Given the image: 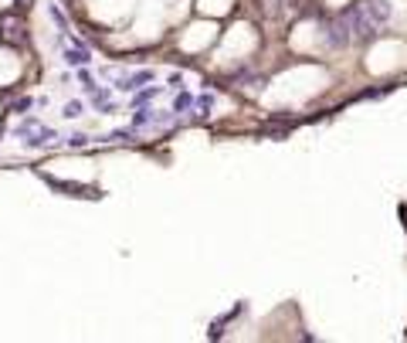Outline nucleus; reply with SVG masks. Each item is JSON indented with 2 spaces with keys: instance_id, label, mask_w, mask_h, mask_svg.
<instances>
[{
  "instance_id": "1",
  "label": "nucleus",
  "mask_w": 407,
  "mask_h": 343,
  "mask_svg": "<svg viewBox=\"0 0 407 343\" xmlns=\"http://www.w3.org/2000/svg\"><path fill=\"white\" fill-rule=\"evenodd\" d=\"M343 17H346V24H350V35H353V38H360V41H373V38L380 35V24L366 14L364 3H353Z\"/></svg>"
},
{
  "instance_id": "9",
  "label": "nucleus",
  "mask_w": 407,
  "mask_h": 343,
  "mask_svg": "<svg viewBox=\"0 0 407 343\" xmlns=\"http://www.w3.org/2000/svg\"><path fill=\"white\" fill-rule=\"evenodd\" d=\"M190 106H194V99H190V95L183 92V95H180V99L173 102V112H183V109H190Z\"/></svg>"
},
{
  "instance_id": "7",
  "label": "nucleus",
  "mask_w": 407,
  "mask_h": 343,
  "mask_svg": "<svg viewBox=\"0 0 407 343\" xmlns=\"http://www.w3.org/2000/svg\"><path fill=\"white\" fill-rule=\"evenodd\" d=\"M61 116H65V119H79V116H81V102H79V99H72V102H65V109H61Z\"/></svg>"
},
{
  "instance_id": "11",
  "label": "nucleus",
  "mask_w": 407,
  "mask_h": 343,
  "mask_svg": "<svg viewBox=\"0 0 407 343\" xmlns=\"http://www.w3.org/2000/svg\"><path fill=\"white\" fill-rule=\"evenodd\" d=\"M51 17H54V24H58L61 31H68V24H65V17H61V10H58V7H51Z\"/></svg>"
},
{
  "instance_id": "10",
  "label": "nucleus",
  "mask_w": 407,
  "mask_h": 343,
  "mask_svg": "<svg viewBox=\"0 0 407 343\" xmlns=\"http://www.w3.org/2000/svg\"><path fill=\"white\" fill-rule=\"evenodd\" d=\"M210 106H214V95H201V99H197V109H201L204 116L210 112Z\"/></svg>"
},
{
  "instance_id": "8",
  "label": "nucleus",
  "mask_w": 407,
  "mask_h": 343,
  "mask_svg": "<svg viewBox=\"0 0 407 343\" xmlns=\"http://www.w3.org/2000/svg\"><path fill=\"white\" fill-rule=\"evenodd\" d=\"M157 95H160V88H143V92L136 95V106H143V102H153Z\"/></svg>"
},
{
  "instance_id": "6",
  "label": "nucleus",
  "mask_w": 407,
  "mask_h": 343,
  "mask_svg": "<svg viewBox=\"0 0 407 343\" xmlns=\"http://www.w3.org/2000/svg\"><path fill=\"white\" fill-rule=\"evenodd\" d=\"M88 58H92V55H88V48H75V51H68V48H65V65H72V68H85V65H88Z\"/></svg>"
},
{
  "instance_id": "5",
  "label": "nucleus",
  "mask_w": 407,
  "mask_h": 343,
  "mask_svg": "<svg viewBox=\"0 0 407 343\" xmlns=\"http://www.w3.org/2000/svg\"><path fill=\"white\" fill-rule=\"evenodd\" d=\"M146 82H153V72H136L129 79H119V88L122 92H136L139 86H146Z\"/></svg>"
},
{
  "instance_id": "3",
  "label": "nucleus",
  "mask_w": 407,
  "mask_h": 343,
  "mask_svg": "<svg viewBox=\"0 0 407 343\" xmlns=\"http://www.w3.org/2000/svg\"><path fill=\"white\" fill-rule=\"evenodd\" d=\"M21 133H31V139H28V146H48L51 139H54V129L51 126H41L38 119H28Z\"/></svg>"
},
{
  "instance_id": "13",
  "label": "nucleus",
  "mask_w": 407,
  "mask_h": 343,
  "mask_svg": "<svg viewBox=\"0 0 407 343\" xmlns=\"http://www.w3.org/2000/svg\"><path fill=\"white\" fill-rule=\"evenodd\" d=\"M68 143H72V146H85L88 136H85V133H75V136H68Z\"/></svg>"
},
{
  "instance_id": "2",
  "label": "nucleus",
  "mask_w": 407,
  "mask_h": 343,
  "mask_svg": "<svg viewBox=\"0 0 407 343\" xmlns=\"http://www.w3.org/2000/svg\"><path fill=\"white\" fill-rule=\"evenodd\" d=\"M350 41H353V35H350L346 17H329L326 21V44L329 48H346Z\"/></svg>"
},
{
  "instance_id": "4",
  "label": "nucleus",
  "mask_w": 407,
  "mask_h": 343,
  "mask_svg": "<svg viewBox=\"0 0 407 343\" xmlns=\"http://www.w3.org/2000/svg\"><path fill=\"white\" fill-rule=\"evenodd\" d=\"M360 3H364V10L380 24V28H384V24L390 21V14H394V10H390V0H360Z\"/></svg>"
},
{
  "instance_id": "12",
  "label": "nucleus",
  "mask_w": 407,
  "mask_h": 343,
  "mask_svg": "<svg viewBox=\"0 0 407 343\" xmlns=\"http://www.w3.org/2000/svg\"><path fill=\"white\" fill-rule=\"evenodd\" d=\"M129 136H132V133H122V129H116V133H109L106 139H112V143H122V139H129Z\"/></svg>"
}]
</instances>
